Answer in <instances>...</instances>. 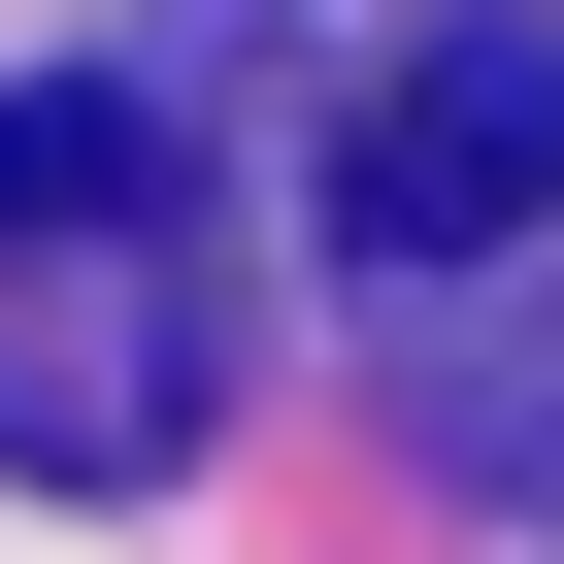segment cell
<instances>
[{"label":"cell","mask_w":564,"mask_h":564,"mask_svg":"<svg viewBox=\"0 0 564 564\" xmlns=\"http://www.w3.org/2000/svg\"><path fill=\"white\" fill-rule=\"evenodd\" d=\"M333 232H366V300L564 232V0H432V34L333 100Z\"/></svg>","instance_id":"cell-2"},{"label":"cell","mask_w":564,"mask_h":564,"mask_svg":"<svg viewBox=\"0 0 564 564\" xmlns=\"http://www.w3.org/2000/svg\"><path fill=\"white\" fill-rule=\"evenodd\" d=\"M199 399H232L199 166L133 100H0V465H34V498H166Z\"/></svg>","instance_id":"cell-1"}]
</instances>
